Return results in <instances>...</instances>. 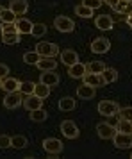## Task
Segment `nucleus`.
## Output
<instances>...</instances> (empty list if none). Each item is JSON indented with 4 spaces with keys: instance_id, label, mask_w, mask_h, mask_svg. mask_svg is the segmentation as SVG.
Here are the masks:
<instances>
[{
    "instance_id": "obj_1",
    "label": "nucleus",
    "mask_w": 132,
    "mask_h": 159,
    "mask_svg": "<svg viewBox=\"0 0 132 159\" xmlns=\"http://www.w3.org/2000/svg\"><path fill=\"white\" fill-rule=\"evenodd\" d=\"M43 150L50 156H57L63 152V141L57 138H46L43 139Z\"/></svg>"
},
{
    "instance_id": "obj_2",
    "label": "nucleus",
    "mask_w": 132,
    "mask_h": 159,
    "mask_svg": "<svg viewBox=\"0 0 132 159\" xmlns=\"http://www.w3.org/2000/svg\"><path fill=\"white\" fill-rule=\"evenodd\" d=\"M36 52L41 56V57H54L59 52V47L55 43H50V41H41V43L36 45Z\"/></svg>"
},
{
    "instance_id": "obj_3",
    "label": "nucleus",
    "mask_w": 132,
    "mask_h": 159,
    "mask_svg": "<svg viewBox=\"0 0 132 159\" xmlns=\"http://www.w3.org/2000/svg\"><path fill=\"white\" fill-rule=\"evenodd\" d=\"M120 111V106L112 100H102L98 104V113L103 116H116Z\"/></svg>"
},
{
    "instance_id": "obj_4",
    "label": "nucleus",
    "mask_w": 132,
    "mask_h": 159,
    "mask_svg": "<svg viewBox=\"0 0 132 159\" xmlns=\"http://www.w3.org/2000/svg\"><path fill=\"white\" fill-rule=\"evenodd\" d=\"M54 27L59 30V32H72L75 29V22L68 16H57L54 20Z\"/></svg>"
},
{
    "instance_id": "obj_5",
    "label": "nucleus",
    "mask_w": 132,
    "mask_h": 159,
    "mask_svg": "<svg viewBox=\"0 0 132 159\" xmlns=\"http://www.w3.org/2000/svg\"><path fill=\"white\" fill-rule=\"evenodd\" d=\"M22 104H23V98H22L20 91H9L4 97V106L7 109H16V107H20Z\"/></svg>"
},
{
    "instance_id": "obj_6",
    "label": "nucleus",
    "mask_w": 132,
    "mask_h": 159,
    "mask_svg": "<svg viewBox=\"0 0 132 159\" xmlns=\"http://www.w3.org/2000/svg\"><path fill=\"white\" fill-rule=\"evenodd\" d=\"M59 80H61V77H59V73L55 72V70H48V72H41V75H39V82L41 84H45V86H57Z\"/></svg>"
},
{
    "instance_id": "obj_7",
    "label": "nucleus",
    "mask_w": 132,
    "mask_h": 159,
    "mask_svg": "<svg viewBox=\"0 0 132 159\" xmlns=\"http://www.w3.org/2000/svg\"><path fill=\"white\" fill-rule=\"evenodd\" d=\"M61 132H63L68 139L79 138V127H77V123L72 122V120H64V122L61 123Z\"/></svg>"
},
{
    "instance_id": "obj_8",
    "label": "nucleus",
    "mask_w": 132,
    "mask_h": 159,
    "mask_svg": "<svg viewBox=\"0 0 132 159\" xmlns=\"http://www.w3.org/2000/svg\"><path fill=\"white\" fill-rule=\"evenodd\" d=\"M112 141H114V147H118V148H130L132 147V134L116 132L112 136Z\"/></svg>"
},
{
    "instance_id": "obj_9",
    "label": "nucleus",
    "mask_w": 132,
    "mask_h": 159,
    "mask_svg": "<svg viewBox=\"0 0 132 159\" xmlns=\"http://www.w3.org/2000/svg\"><path fill=\"white\" fill-rule=\"evenodd\" d=\"M111 48V41L107 38H95L91 43V50L95 54H105Z\"/></svg>"
},
{
    "instance_id": "obj_10",
    "label": "nucleus",
    "mask_w": 132,
    "mask_h": 159,
    "mask_svg": "<svg viewBox=\"0 0 132 159\" xmlns=\"http://www.w3.org/2000/svg\"><path fill=\"white\" fill-rule=\"evenodd\" d=\"M96 132H98V136L102 139H112V136L116 134V127L111 125V123H98Z\"/></svg>"
},
{
    "instance_id": "obj_11",
    "label": "nucleus",
    "mask_w": 132,
    "mask_h": 159,
    "mask_svg": "<svg viewBox=\"0 0 132 159\" xmlns=\"http://www.w3.org/2000/svg\"><path fill=\"white\" fill-rule=\"evenodd\" d=\"M23 107L27 109V111H34V109H39L43 107V98H39L36 95H27V98H23Z\"/></svg>"
},
{
    "instance_id": "obj_12",
    "label": "nucleus",
    "mask_w": 132,
    "mask_h": 159,
    "mask_svg": "<svg viewBox=\"0 0 132 159\" xmlns=\"http://www.w3.org/2000/svg\"><path fill=\"white\" fill-rule=\"evenodd\" d=\"M9 9H11L16 16L18 15H25V13L29 11V2H27V0H11Z\"/></svg>"
},
{
    "instance_id": "obj_13",
    "label": "nucleus",
    "mask_w": 132,
    "mask_h": 159,
    "mask_svg": "<svg viewBox=\"0 0 132 159\" xmlns=\"http://www.w3.org/2000/svg\"><path fill=\"white\" fill-rule=\"evenodd\" d=\"M82 80H84V84H89V86H93V88L105 86V82H103V79H102V75H100V73H89V72H86V73H84V77H82Z\"/></svg>"
},
{
    "instance_id": "obj_14",
    "label": "nucleus",
    "mask_w": 132,
    "mask_h": 159,
    "mask_svg": "<svg viewBox=\"0 0 132 159\" xmlns=\"http://www.w3.org/2000/svg\"><path fill=\"white\" fill-rule=\"evenodd\" d=\"M61 61L64 63L66 66H72L75 63H79V54L72 48H66V50L61 52Z\"/></svg>"
},
{
    "instance_id": "obj_15",
    "label": "nucleus",
    "mask_w": 132,
    "mask_h": 159,
    "mask_svg": "<svg viewBox=\"0 0 132 159\" xmlns=\"http://www.w3.org/2000/svg\"><path fill=\"white\" fill-rule=\"evenodd\" d=\"M95 95H96V89L93 86H89V84H82V86L77 88V97L82 98V100H89Z\"/></svg>"
},
{
    "instance_id": "obj_16",
    "label": "nucleus",
    "mask_w": 132,
    "mask_h": 159,
    "mask_svg": "<svg viewBox=\"0 0 132 159\" xmlns=\"http://www.w3.org/2000/svg\"><path fill=\"white\" fill-rule=\"evenodd\" d=\"M96 27L100 30H111L112 29V25H114V22H112V16L109 15H100V16H96Z\"/></svg>"
},
{
    "instance_id": "obj_17",
    "label": "nucleus",
    "mask_w": 132,
    "mask_h": 159,
    "mask_svg": "<svg viewBox=\"0 0 132 159\" xmlns=\"http://www.w3.org/2000/svg\"><path fill=\"white\" fill-rule=\"evenodd\" d=\"M86 72H88L86 70V65H82V63H75V65L68 66V75L72 79H82Z\"/></svg>"
},
{
    "instance_id": "obj_18",
    "label": "nucleus",
    "mask_w": 132,
    "mask_h": 159,
    "mask_svg": "<svg viewBox=\"0 0 132 159\" xmlns=\"http://www.w3.org/2000/svg\"><path fill=\"white\" fill-rule=\"evenodd\" d=\"M36 66L41 70V72H48V70H55L57 68V61L52 57H41L39 61L36 63Z\"/></svg>"
},
{
    "instance_id": "obj_19",
    "label": "nucleus",
    "mask_w": 132,
    "mask_h": 159,
    "mask_svg": "<svg viewBox=\"0 0 132 159\" xmlns=\"http://www.w3.org/2000/svg\"><path fill=\"white\" fill-rule=\"evenodd\" d=\"M112 9H114V13L129 16V15H132V2H129V0H118V4Z\"/></svg>"
},
{
    "instance_id": "obj_20",
    "label": "nucleus",
    "mask_w": 132,
    "mask_h": 159,
    "mask_svg": "<svg viewBox=\"0 0 132 159\" xmlns=\"http://www.w3.org/2000/svg\"><path fill=\"white\" fill-rule=\"evenodd\" d=\"M30 29H32V22L30 20H27V18H18L16 20L18 34H30Z\"/></svg>"
},
{
    "instance_id": "obj_21",
    "label": "nucleus",
    "mask_w": 132,
    "mask_h": 159,
    "mask_svg": "<svg viewBox=\"0 0 132 159\" xmlns=\"http://www.w3.org/2000/svg\"><path fill=\"white\" fill-rule=\"evenodd\" d=\"M2 88L6 89V91H18L20 89V80L15 79V77H6V79H2Z\"/></svg>"
},
{
    "instance_id": "obj_22",
    "label": "nucleus",
    "mask_w": 132,
    "mask_h": 159,
    "mask_svg": "<svg viewBox=\"0 0 132 159\" xmlns=\"http://www.w3.org/2000/svg\"><path fill=\"white\" fill-rule=\"evenodd\" d=\"M100 75H102V79H103L105 84H111V82H114V80L118 79V72L114 68H107V66L103 68V72L100 73Z\"/></svg>"
},
{
    "instance_id": "obj_23",
    "label": "nucleus",
    "mask_w": 132,
    "mask_h": 159,
    "mask_svg": "<svg viewBox=\"0 0 132 159\" xmlns=\"http://www.w3.org/2000/svg\"><path fill=\"white\" fill-rule=\"evenodd\" d=\"M29 145V139L25 136H22V134H16V136L11 138V147H15V148H18V150H22V148H25Z\"/></svg>"
},
{
    "instance_id": "obj_24",
    "label": "nucleus",
    "mask_w": 132,
    "mask_h": 159,
    "mask_svg": "<svg viewBox=\"0 0 132 159\" xmlns=\"http://www.w3.org/2000/svg\"><path fill=\"white\" fill-rule=\"evenodd\" d=\"M29 118L32 120V122H45V120L48 118V113H46L43 107H39V109H34V111H30Z\"/></svg>"
},
{
    "instance_id": "obj_25",
    "label": "nucleus",
    "mask_w": 132,
    "mask_h": 159,
    "mask_svg": "<svg viewBox=\"0 0 132 159\" xmlns=\"http://www.w3.org/2000/svg\"><path fill=\"white\" fill-rule=\"evenodd\" d=\"M59 109L61 111H72V109H75V100L72 97H63L59 100Z\"/></svg>"
},
{
    "instance_id": "obj_26",
    "label": "nucleus",
    "mask_w": 132,
    "mask_h": 159,
    "mask_svg": "<svg viewBox=\"0 0 132 159\" xmlns=\"http://www.w3.org/2000/svg\"><path fill=\"white\" fill-rule=\"evenodd\" d=\"M34 95L45 100V98H46V97L50 95V88H48V86H45V84H41V82H37L36 86H34Z\"/></svg>"
},
{
    "instance_id": "obj_27",
    "label": "nucleus",
    "mask_w": 132,
    "mask_h": 159,
    "mask_svg": "<svg viewBox=\"0 0 132 159\" xmlns=\"http://www.w3.org/2000/svg\"><path fill=\"white\" fill-rule=\"evenodd\" d=\"M2 43H6V45H18V43H20V34H18V32L2 34Z\"/></svg>"
},
{
    "instance_id": "obj_28",
    "label": "nucleus",
    "mask_w": 132,
    "mask_h": 159,
    "mask_svg": "<svg viewBox=\"0 0 132 159\" xmlns=\"http://www.w3.org/2000/svg\"><path fill=\"white\" fill-rule=\"evenodd\" d=\"M103 68H105V65H103L102 61H91V63H88V66H86V70H88L89 73H102Z\"/></svg>"
},
{
    "instance_id": "obj_29",
    "label": "nucleus",
    "mask_w": 132,
    "mask_h": 159,
    "mask_svg": "<svg viewBox=\"0 0 132 159\" xmlns=\"http://www.w3.org/2000/svg\"><path fill=\"white\" fill-rule=\"evenodd\" d=\"M0 20H2V23H15L18 18H16V15L7 7V9H4V11H2V15H0Z\"/></svg>"
},
{
    "instance_id": "obj_30",
    "label": "nucleus",
    "mask_w": 132,
    "mask_h": 159,
    "mask_svg": "<svg viewBox=\"0 0 132 159\" xmlns=\"http://www.w3.org/2000/svg\"><path fill=\"white\" fill-rule=\"evenodd\" d=\"M75 15L77 16H81V18H93V9H89V7H86V6H77L75 7Z\"/></svg>"
},
{
    "instance_id": "obj_31",
    "label": "nucleus",
    "mask_w": 132,
    "mask_h": 159,
    "mask_svg": "<svg viewBox=\"0 0 132 159\" xmlns=\"http://www.w3.org/2000/svg\"><path fill=\"white\" fill-rule=\"evenodd\" d=\"M34 86H36V82H32V80H25V82H20V93L23 95H32L34 93Z\"/></svg>"
},
{
    "instance_id": "obj_32",
    "label": "nucleus",
    "mask_w": 132,
    "mask_h": 159,
    "mask_svg": "<svg viewBox=\"0 0 132 159\" xmlns=\"http://www.w3.org/2000/svg\"><path fill=\"white\" fill-rule=\"evenodd\" d=\"M45 32H46V25H45V23H32L30 34H32L34 38H41V36H45Z\"/></svg>"
},
{
    "instance_id": "obj_33",
    "label": "nucleus",
    "mask_w": 132,
    "mask_h": 159,
    "mask_svg": "<svg viewBox=\"0 0 132 159\" xmlns=\"http://www.w3.org/2000/svg\"><path fill=\"white\" fill-rule=\"evenodd\" d=\"M116 132L132 134V122H129V120H120V122L116 123Z\"/></svg>"
},
{
    "instance_id": "obj_34",
    "label": "nucleus",
    "mask_w": 132,
    "mask_h": 159,
    "mask_svg": "<svg viewBox=\"0 0 132 159\" xmlns=\"http://www.w3.org/2000/svg\"><path fill=\"white\" fill-rule=\"evenodd\" d=\"M39 59H41V56H39L36 50L34 52H25V54H23V63H27V65H36Z\"/></svg>"
},
{
    "instance_id": "obj_35",
    "label": "nucleus",
    "mask_w": 132,
    "mask_h": 159,
    "mask_svg": "<svg viewBox=\"0 0 132 159\" xmlns=\"http://www.w3.org/2000/svg\"><path fill=\"white\" fill-rule=\"evenodd\" d=\"M118 116H120V120H129V122H132V107H120Z\"/></svg>"
},
{
    "instance_id": "obj_36",
    "label": "nucleus",
    "mask_w": 132,
    "mask_h": 159,
    "mask_svg": "<svg viewBox=\"0 0 132 159\" xmlns=\"http://www.w3.org/2000/svg\"><path fill=\"white\" fill-rule=\"evenodd\" d=\"M0 32H2V34L18 32V30H16V22H15V23H2V27H0Z\"/></svg>"
},
{
    "instance_id": "obj_37",
    "label": "nucleus",
    "mask_w": 132,
    "mask_h": 159,
    "mask_svg": "<svg viewBox=\"0 0 132 159\" xmlns=\"http://www.w3.org/2000/svg\"><path fill=\"white\" fill-rule=\"evenodd\" d=\"M82 6H86V7L95 11V9H98L102 6V0H82Z\"/></svg>"
},
{
    "instance_id": "obj_38",
    "label": "nucleus",
    "mask_w": 132,
    "mask_h": 159,
    "mask_svg": "<svg viewBox=\"0 0 132 159\" xmlns=\"http://www.w3.org/2000/svg\"><path fill=\"white\" fill-rule=\"evenodd\" d=\"M9 147H11V136L2 134L0 136V148H9Z\"/></svg>"
},
{
    "instance_id": "obj_39",
    "label": "nucleus",
    "mask_w": 132,
    "mask_h": 159,
    "mask_svg": "<svg viewBox=\"0 0 132 159\" xmlns=\"http://www.w3.org/2000/svg\"><path fill=\"white\" fill-rule=\"evenodd\" d=\"M9 75V66L6 63H0V79H6Z\"/></svg>"
},
{
    "instance_id": "obj_40",
    "label": "nucleus",
    "mask_w": 132,
    "mask_h": 159,
    "mask_svg": "<svg viewBox=\"0 0 132 159\" xmlns=\"http://www.w3.org/2000/svg\"><path fill=\"white\" fill-rule=\"evenodd\" d=\"M105 4H107V6H109V7L112 9V7H114V6L118 4V0H105Z\"/></svg>"
},
{
    "instance_id": "obj_41",
    "label": "nucleus",
    "mask_w": 132,
    "mask_h": 159,
    "mask_svg": "<svg viewBox=\"0 0 132 159\" xmlns=\"http://www.w3.org/2000/svg\"><path fill=\"white\" fill-rule=\"evenodd\" d=\"M125 22H127V25H129V27L132 29V15H129V16H127V20H125Z\"/></svg>"
},
{
    "instance_id": "obj_42",
    "label": "nucleus",
    "mask_w": 132,
    "mask_h": 159,
    "mask_svg": "<svg viewBox=\"0 0 132 159\" xmlns=\"http://www.w3.org/2000/svg\"><path fill=\"white\" fill-rule=\"evenodd\" d=\"M2 11H4V7H2V6H0V15H2Z\"/></svg>"
},
{
    "instance_id": "obj_43",
    "label": "nucleus",
    "mask_w": 132,
    "mask_h": 159,
    "mask_svg": "<svg viewBox=\"0 0 132 159\" xmlns=\"http://www.w3.org/2000/svg\"><path fill=\"white\" fill-rule=\"evenodd\" d=\"M0 88H2V79H0Z\"/></svg>"
},
{
    "instance_id": "obj_44",
    "label": "nucleus",
    "mask_w": 132,
    "mask_h": 159,
    "mask_svg": "<svg viewBox=\"0 0 132 159\" xmlns=\"http://www.w3.org/2000/svg\"><path fill=\"white\" fill-rule=\"evenodd\" d=\"M130 159H132V154H130Z\"/></svg>"
},
{
    "instance_id": "obj_45",
    "label": "nucleus",
    "mask_w": 132,
    "mask_h": 159,
    "mask_svg": "<svg viewBox=\"0 0 132 159\" xmlns=\"http://www.w3.org/2000/svg\"><path fill=\"white\" fill-rule=\"evenodd\" d=\"M129 2H132V0H129Z\"/></svg>"
}]
</instances>
